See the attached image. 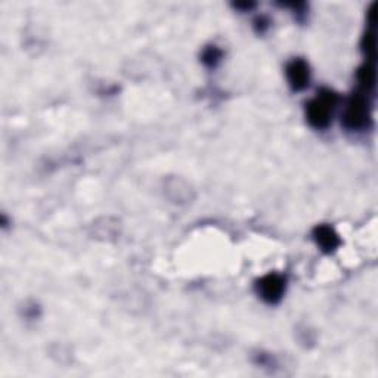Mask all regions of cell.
<instances>
[{"mask_svg":"<svg viewBox=\"0 0 378 378\" xmlns=\"http://www.w3.org/2000/svg\"><path fill=\"white\" fill-rule=\"evenodd\" d=\"M312 236H313V240H315L316 245L319 247V250L327 253V254H331V253L336 252L341 244L339 234L328 225H318L316 228L313 229Z\"/></svg>","mask_w":378,"mask_h":378,"instance_id":"5b68a950","label":"cell"},{"mask_svg":"<svg viewBox=\"0 0 378 378\" xmlns=\"http://www.w3.org/2000/svg\"><path fill=\"white\" fill-rule=\"evenodd\" d=\"M358 83L362 93L368 95L375 88V66L374 59H366L363 66L358 70Z\"/></svg>","mask_w":378,"mask_h":378,"instance_id":"8992f818","label":"cell"},{"mask_svg":"<svg viewBox=\"0 0 378 378\" xmlns=\"http://www.w3.org/2000/svg\"><path fill=\"white\" fill-rule=\"evenodd\" d=\"M285 75H287V82L290 84V88L294 92L305 91L310 83L309 64L301 58H294L293 61H290L287 64Z\"/></svg>","mask_w":378,"mask_h":378,"instance_id":"277c9868","label":"cell"},{"mask_svg":"<svg viewBox=\"0 0 378 378\" xmlns=\"http://www.w3.org/2000/svg\"><path fill=\"white\" fill-rule=\"evenodd\" d=\"M339 104V96L330 89L318 91L316 96L306 104V120L316 129L323 131L332 123V114Z\"/></svg>","mask_w":378,"mask_h":378,"instance_id":"6da1fadb","label":"cell"},{"mask_svg":"<svg viewBox=\"0 0 378 378\" xmlns=\"http://www.w3.org/2000/svg\"><path fill=\"white\" fill-rule=\"evenodd\" d=\"M365 93H353L344 105L341 124L350 132H361L370 127L371 108Z\"/></svg>","mask_w":378,"mask_h":378,"instance_id":"7a4b0ae2","label":"cell"},{"mask_svg":"<svg viewBox=\"0 0 378 378\" xmlns=\"http://www.w3.org/2000/svg\"><path fill=\"white\" fill-rule=\"evenodd\" d=\"M254 28L258 35H263L265 31L269 28V21L265 18V17H261V18H257L254 21Z\"/></svg>","mask_w":378,"mask_h":378,"instance_id":"ba28073f","label":"cell"},{"mask_svg":"<svg viewBox=\"0 0 378 378\" xmlns=\"http://www.w3.org/2000/svg\"><path fill=\"white\" fill-rule=\"evenodd\" d=\"M222 58H223V52L218 46H209L201 53V61L204 66L209 68L218 67V64L222 61Z\"/></svg>","mask_w":378,"mask_h":378,"instance_id":"52a82bcc","label":"cell"},{"mask_svg":"<svg viewBox=\"0 0 378 378\" xmlns=\"http://www.w3.org/2000/svg\"><path fill=\"white\" fill-rule=\"evenodd\" d=\"M256 5L254 3H250V2H244V3H235L234 8L235 9H240L243 10V12H247V10H252Z\"/></svg>","mask_w":378,"mask_h":378,"instance_id":"9c48e42d","label":"cell"},{"mask_svg":"<svg viewBox=\"0 0 378 378\" xmlns=\"http://www.w3.org/2000/svg\"><path fill=\"white\" fill-rule=\"evenodd\" d=\"M287 288V278L281 274L271 272L256 283V291L267 305H276L283 300Z\"/></svg>","mask_w":378,"mask_h":378,"instance_id":"3957f363","label":"cell"}]
</instances>
